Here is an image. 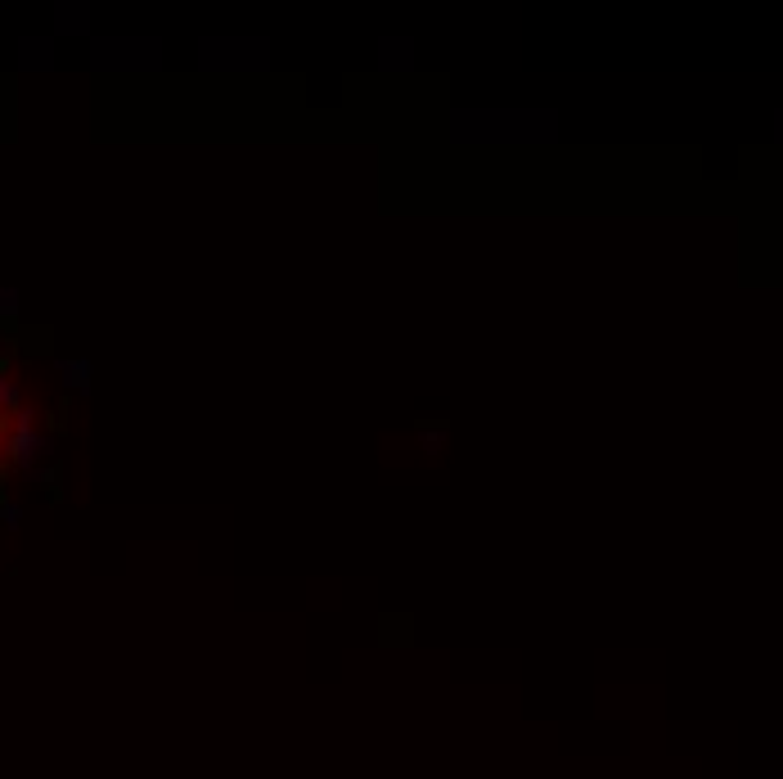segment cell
I'll list each match as a JSON object with an SVG mask.
<instances>
[{"label": "cell", "mask_w": 783, "mask_h": 779, "mask_svg": "<svg viewBox=\"0 0 783 779\" xmlns=\"http://www.w3.org/2000/svg\"><path fill=\"white\" fill-rule=\"evenodd\" d=\"M63 374H68V383H72V388H86V365H63Z\"/></svg>", "instance_id": "7a4b0ae2"}, {"label": "cell", "mask_w": 783, "mask_h": 779, "mask_svg": "<svg viewBox=\"0 0 783 779\" xmlns=\"http://www.w3.org/2000/svg\"><path fill=\"white\" fill-rule=\"evenodd\" d=\"M0 406H18V392H14V388H9V383H5V379H0Z\"/></svg>", "instance_id": "3957f363"}, {"label": "cell", "mask_w": 783, "mask_h": 779, "mask_svg": "<svg viewBox=\"0 0 783 779\" xmlns=\"http://www.w3.org/2000/svg\"><path fill=\"white\" fill-rule=\"evenodd\" d=\"M41 437H32V428H18L14 437H9V455H14V464H32V455L41 451Z\"/></svg>", "instance_id": "6da1fadb"}]
</instances>
